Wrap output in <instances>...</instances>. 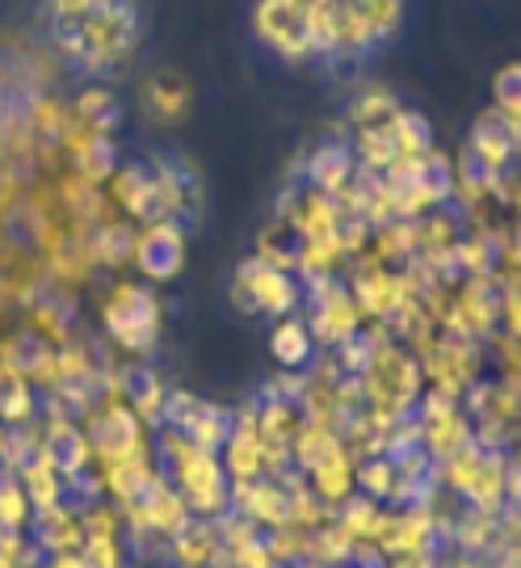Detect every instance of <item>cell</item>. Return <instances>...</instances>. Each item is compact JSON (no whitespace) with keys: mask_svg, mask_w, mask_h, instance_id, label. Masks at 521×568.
<instances>
[{"mask_svg":"<svg viewBox=\"0 0 521 568\" xmlns=\"http://www.w3.org/2000/svg\"><path fill=\"white\" fill-rule=\"evenodd\" d=\"M51 42L81 72H114L143 34L140 0H47Z\"/></svg>","mask_w":521,"mask_h":568,"instance_id":"obj_1","label":"cell"},{"mask_svg":"<svg viewBox=\"0 0 521 568\" xmlns=\"http://www.w3.org/2000/svg\"><path fill=\"white\" fill-rule=\"evenodd\" d=\"M316 18V60H366L396 39L403 0H307Z\"/></svg>","mask_w":521,"mask_h":568,"instance_id":"obj_2","label":"cell"},{"mask_svg":"<svg viewBox=\"0 0 521 568\" xmlns=\"http://www.w3.org/2000/svg\"><path fill=\"white\" fill-rule=\"evenodd\" d=\"M253 34L286 63L316 60V18L307 0H257L253 4Z\"/></svg>","mask_w":521,"mask_h":568,"instance_id":"obj_3","label":"cell"},{"mask_svg":"<svg viewBox=\"0 0 521 568\" xmlns=\"http://www.w3.org/2000/svg\"><path fill=\"white\" fill-rule=\"evenodd\" d=\"M156 321H161V312H156V300H152L147 291H140V286H126L119 300L105 307V325H110V333H114L122 345L152 342V333H156Z\"/></svg>","mask_w":521,"mask_h":568,"instance_id":"obj_4","label":"cell"},{"mask_svg":"<svg viewBox=\"0 0 521 568\" xmlns=\"http://www.w3.org/2000/svg\"><path fill=\"white\" fill-rule=\"evenodd\" d=\"M241 304L248 312H290L295 307V286L278 265L248 262L241 270Z\"/></svg>","mask_w":521,"mask_h":568,"instance_id":"obj_5","label":"cell"},{"mask_svg":"<svg viewBox=\"0 0 521 568\" xmlns=\"http://www.w3.org/2000/svg\"><path fill=\"white\" fill-rule=\"evenodd\" d=\"M143 110L156 122H177L190 110V89L177 72H152L143 84Z\"/></svg>","mask_w":521,"mask_h":568,"instance_id":"obj_6","label":"cell"},{"mask_svg":"<svg viewBox=\"0 0 521 568\" xmlns=\"http://www.w3.org/2000/svg\"><path fill=\"white\" fill-rule=\"evenodd\" d=\"M181 257H185V248H181V236L173 232V227H152V232H143L140 265L152 274V278H168V274H177Z\"/></svg>","mask_w":521,"mask_h":568,"instance_id":"obj_7","label":"cell"},{"mask_svg":"<svg viewBox=\"0 0 521 568\" xmlns=\"http://www.w3.org/2000/svg\"><path fill=\"white\" fill-rule=\"evenodd\" d=\"M269 349H274V358H278L282 366H303L307 363V354H311V337H307V328L290 321V325L274 328Z\"/></svg>","mask_w":521,"mask_h":568,"instance_id":"obj_8","label":"cell"},{"mask_svg":"<svg viewBox=\"0 0 521 568\" xmlns=\"http://www.w3.org/2000/svg\"><path fill=\"white\" fill-rule=\"evenodd\" d=\"M492 98H497V114L521 126V63H504L492 81Z\"/></svg>","mask_w":521,"mask_h":568,"instance_id":"obj_9","label":"cell"}]
</instances>
